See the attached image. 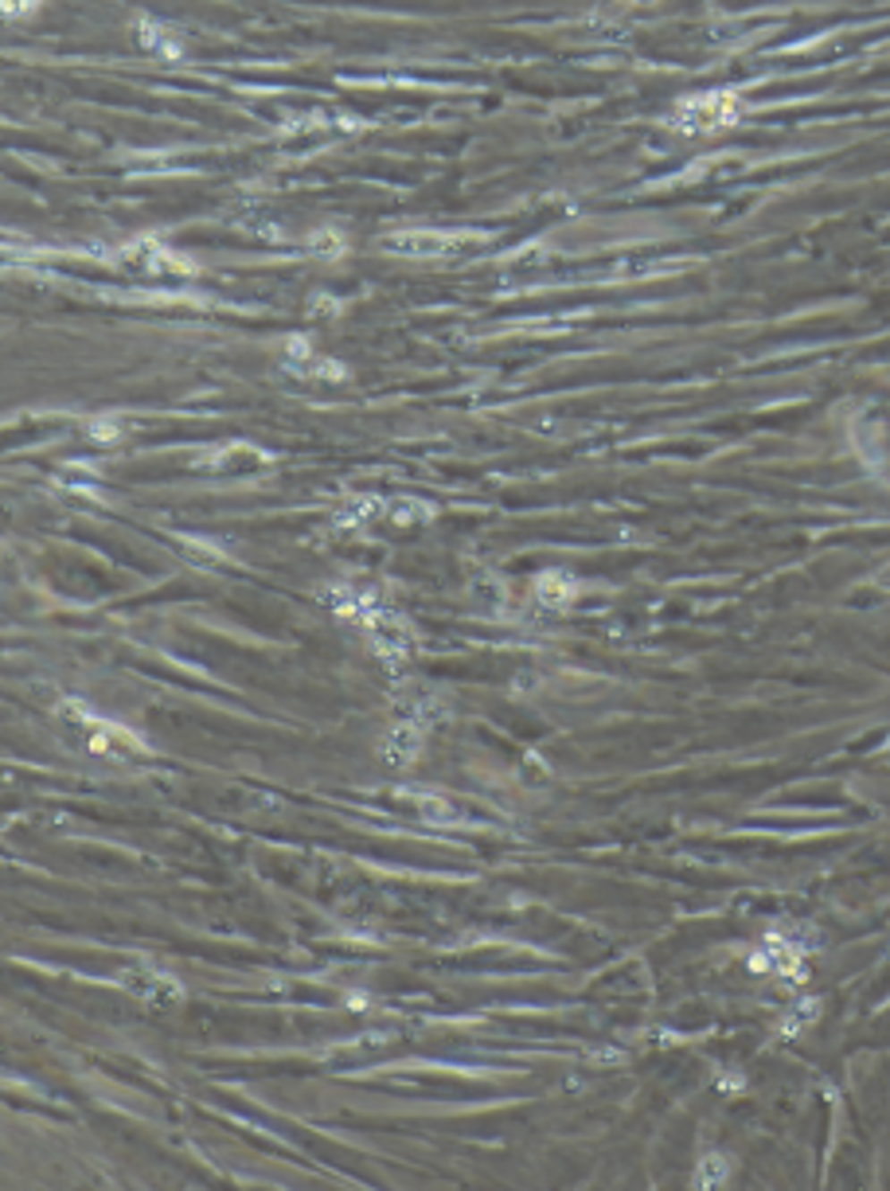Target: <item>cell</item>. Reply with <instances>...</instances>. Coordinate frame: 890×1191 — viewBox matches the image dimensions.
<instances>
[{
    "instance_id": "obj_1",
    "label": "cell",
    "mask_w": 890,
    "mask_h": 1191,
    "mask_svg": "<svg viewBox=\"0 0 890 1191\" xmlns=\"http://www.w3.org/2000/svg\"><path fill=\"white\" fill-rule=\"evenodd\" d=\"M328 602L336 606L340 614L356 617L360 625L368 629L371 645L379 649L391 664L406 657V649H411V629H406V621L394 614V606L383 602L371 586H336L328 594Z\"/></svg>"
},
{
    "instance_id": "obj_2",
    "label": "cell",
    "mask_w": 890,
    "mask_h": 1191,
    "mask_svg": "<svg viewBox=\"0 0 890 1191\" xmlns=\"http://www.w3.org/2000/svg\"><path fill=\"white\" fill-rule=\"evenodd\" d=\"M738 114H742V98L734 90H715V94H695V98L675 106L672 125L680 133H715L723 125L738 122Z\"/></svg>"
},
{
    "instance_id": "obj_5",
    "label": "cell",
    "mask_w": 890,
    "mask_h": 1191,
    "mask_svg": "<svg viewBox=\"0 0 890 1191\" xmlns=\"http://www.w3.org/2000/svg\"><path fill=\"white\" fill-rule=\"evenodd\" d=\"M63 715L71 719L74 727L82 731V738H87V746L90 750H98V754H117V746H130V750H141V743L130 735V731H122V727H114V723H106V719L98 715H90L82 703H63Z\"/></svg>"
},
{
    "instance_id": "obj_4",
    "label": "cell",
    "mask_w": 890,
    "mask_h": 1191,
    "mask_svg": "<svg viewBox=\"0 0 890 1191\" xmlns=\"http://www.w3.org/2000/svg\"><path fill=\"white\" fill-rule=\"evenodd\" d=\"M117 266H125V270H133V274H148V277L191 274V262L184 259V254L168 251V246H160L153 239H137L130 246H122V251H117Z\"/></svg>"
},
{
    "instance_id": "obj_6",
    "label": "cell",
    "mask_w": 890,
    "mask_h": 1191,
    "mask_svg": "<svg viewBox=\"0 0 890 1191\" xmlns=\"http://www.w3.org/2000/svg\"><path fill=\"white\" fill-rule=\"evenodd\" d=\"M125 989H133L137 996H145L148 1004L165 1008V1004H176L180 1000V984L168 976L165 969H153V965H137V969H125Z\"/></svg>"
},
{
    "instance_id": "obj_7",
    "label": "cell",
    "mask_w": 890,
    "mask_h": 1191,
    "mask_svg": "<svg viewBox=\"0 0 890 1191\" xmlns=\"http://www.w3.org/2000/svg\"><path fill=\"white\" fill-rule=\"evenodd\" d=\"M285 363H289L293 371H301V375H313V379H340V375H344V368H340V363L320 360L317 352L305 345V340H289Z\"/></svg>"
},
{
    "instance_id": "obj_3",
    "label": "cell",
    "mask_w": 890,
    "mask_h": 1191,
    "mask_svg": "<svg viewBox=\"0 0 890 1191\" xmlns=\"http://www.w3.org/2000/svg\"><path fill=\"white\" fill-rule=\"evenodd\" d=\"M480 234H469V231H399V234H387L379 246L383 251H394V254H406V259H426V254H461L465 246H477Z\"/></svg>"
}]
</instances>
